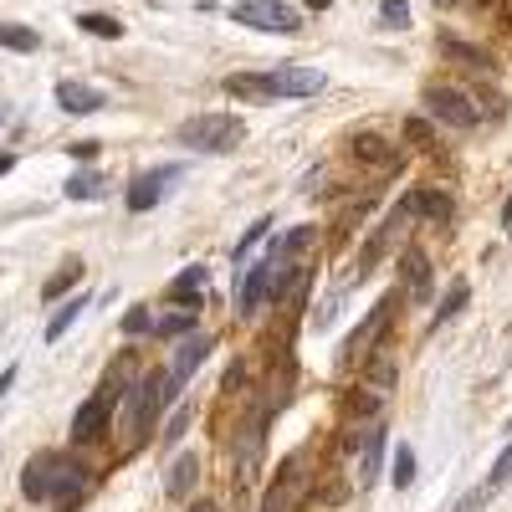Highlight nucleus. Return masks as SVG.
Returning <instances> with one entry per match:
<instances>
[{"instance_id":"nucleus-36","label":"nucleus","mask_w":512,"mask_h":512,"mask_svg":"<svg viewBox=\"0 0 512 512\" xmlns=\"http://www.w3.org/2000/svg\"><path fill=\"white\" fill-rule=\"evenodd\" d=\"M512 482V441H507V451L497 456V466H492V487H507Z\"/></svg>"},{"instance_id":"nucleus-25","label":"nucleus","mask_w":512,"mask_h":512,"mask_svg":"<svg viewBox=\"0 0 512 512\" xmlns=\"http://www.w3.org/2000/svg\"><path fill=\"white\" fill-rule=\"evenodd\" d=\"M82 308H88V297H67V308H57V313H52V323H47V344H57V338L82 318Z\"/></svg>"},{"instance_id":"nucleus-14","label":"nucleus","mask_w":512,"mask_h":512,"mask_svg":"<svg viewBox=\"0 0 512 512\" xmlns=\"http://www.w3.org/2000/svg\"><path fill=\"white\" fill-rule=\"evenodd\" d=\"M139 379V359H134V349H128V354H118L113 359V369L103 374V384H98V395L118 410V400H123V390H128V384H134Z\"/></svg>"},{"instance_id":"nucleus-9","label":"nucleus","mask_w":512,"mask_h":512,"mask_svg":"<svg viewBox=\"0 0 512 512\" xmlns=\"http://www.w3.org/2000/svg\"><path fill=\"white\" fill-rule=\"evenodd\" d=\"M390 308H395V297H384V303H374V313L349 333V344H344V364H364V354L374 349V338L384 333V323H390Z\"/></svg>"},{"instance_id":"nucleus-17","label":"nucleus","mask_w":512,"mask_h":512,"mask_svg":"<svg viewBox=\"0 0 512 512\" xmlns=\"http://www.w3.org/2000/svg\"><path fill=\"white\" fill-rule=\"evenodd\" d=\"M364 359H369V364H364V374H369V390H374V395H384V390L395 384V344H374Z\"/></svg>"},{"instance_id":"nucleus-21","label":"nucleus","mask_w":512,"mask_h":512,"mask_svg":"<svg viewBox=\"0 0 512 512\" xmlns=\"http://www.w3.org/2000/svg\"><path fill=\"white\" fill-rule=\"evenodd\" d=\"M400 205L410 210V216H425V221H451V200L441 190H410Z\"/></svg>"},{"instance_id":"nucleus-41","label":"nucleus","mask_w":512,"mask_h":512,"mask_svg":"<svg viewBox=\"0 0 512 512\" xmlns=\"http://www.w3.org/2000/svg\"><path fill=\"white\" fill-rule=\"evenodd\" d=\"M190 512H221L216 502H190Z\"/></svg>"},{"instance_id":"nucleus-10","label":"nucleus","mask_w":512,"mask_h":512,"mask_svg":"<svg viewBox=\"0 0 512 512\" xmlns=\"http://www.w3.org/2000/svg\"><path fill=\"white\" fill-rule=\"evenodd\" d=\"M267 77H272V98H313V93H323L318 67H277Z\"/></svg>"},{"instance_id":"nucleus-22","label":"nucleus","mask_w":512,"mask_h":512,"mask_svg":"<svg viewBox=\"0 0 512 512\" xmlns=\"http://www.w3.org/2000/svg\"><path fill=\"white\" fill-rule=\"evenodd\" d=\"M262 303H267V256H262V262L246 272V282H241V313H256Z\"/></svg>"},{"instance_id":"nucleus-40","label":"nucleus","mask_w":512,"mask_h":512,"mask_svg":"<svg viewBox=\"0 0 512 512\" xmlns=\"http://www.w3.org/2000/svg\"><path fill=\"white\" fill-rule=\"evenodd\" d=\"M11 169H16V154H6V149H0V175H11Z\"/></svg>"},{"instance_id":"nucleus-43","label":"nucleus","mask_w":512,"mask_h":512,"mask_svg":"<svg viewBox=\"0 0 512 512\" xmlns=\"http://www.w3.org/2000/svg\"><path fill=\"white\" fill-rule=\"evenodd\" d=\"M308 6H313V11H328V6H333V0H308Z\"/></svg>"},{"instance_id":"nucleus-16","label":"nucleus","mask_w":512,"mask_h":512,"mask_svg":"<svg viewBox=\"0 0 512 512\" xmlns=\"http://www.w3.org/2000/svg\"><path fill=\"white\" fill-rule=\"evenodd\" d=\"M226 98H236V103H272V77L267 72H231L226 77Z\"/></svg>"},{"instance_id":"nucleus-33","label":"nucleus","mask_w":512,"mask_h":512,"mask_svg":"<svg viewBox=\"0 0 512 512\" xmlns=\"http://www.w3.org/2000/svg\"><path fill=\"white\" fill-rule=\"evenodd\" d=\"M190 420H195V410H190V405H180V410H175V420H169V431H164V446H175V441L190 431Z\"/></svg>"},{"instance_id":"nucleus-1","label":"nucleus","mask_w":512,"mask_h":512,"mask_svg":"<svg viewBox=\"0 0 512 512\" xmlns=\"http://www.w3.org/2000/svg\"><path fill=\"white\" fill-rule=\"evenodd\" d=\"M21 497L57 502L62 512H72L82 497H88V466L62 456V451H41V456L26 461V472H21Z\"/></svg>"},{"instance_id":"nucleus-18","label":"nucleus","mask_w":512,"mask_h":512,"mask_svg":"<svg viewBox=\"0 0 512 512\" xmlns=\"http://www.w3.org/2000/svg\"><path fill=\"white\" fill-rule=\"evenodd\" d=\"M195 482H200V456H195V451H190V456H175V461H169V477H164V492L175 497V502H185Z\"/></svg>"},{"instance_id":"nucleus-19","label":"nucleus","mask_w":512,"mask_h":512,"mask_svg":"<svg viewBox=\"0 0 512 512\" xmlns=\"http://www.w3.org/2000/svg\"><path fill=\"white\" fill-rule=\"evenodd\" d=\"M349 154L364 159V164H374V169H395V164H400L395 144H384V139H374V134H354V139H349Z\"/></svg>"},{"instance_id":"nucleus-2","label":"nucleus","mask_w":512,"mask_h":512,"mask_svg":"<svg viewBox=\"0 0 512 512\" xmlns=\"http://www.w3.org/2000/svg\"><path fill=\"white\" fill-rule=\"evenodd\" d=\"M246 139V123L231 113H195L180 123V144H190L195 154H231Z\"/></svg>"},{"instance_id":"nucleus-11","label":"nucleus","mask_w":512,"mask_h":512,"mask_svg":"<svg viewBox=\"0 0 512 512\" xmlns=\"http://www.w3.org/2000/svg\"><path fill=\"white\" fill-rule=\"evenodd\" d=\"M108 415H113V405H108L103 395L82 400V405H77V415H72V441H77V446H93V441L108 431Z\"/></svg>"},{"instance_id":"nucleus-15","label":"nucleus","mask_w":512,"mask_h":512,"mask_svg":"<svg viewBox=\"0 0 512 512\" xmlns=\"http://www.w3.org/2000/svg\"><path fill=\"white\" fill-rule=\"evenodd\" d=\"M384 472V425H369L364 431V446H359V487H374Z\"/></svg>"},{"instance_id":"nucleus-38","label":"nucleus","mask_w":512,"mask_h":512,"mask_svg":"<svg viewBox=\"0 0 512 512\" xmlns=\"http://www.w3.org/2000/svg\"><path fill=\"white\" fill-rule=\"evenodd\" d=\"M72 154H77V159H93V154H98V144H93V139H82V144H72Z\"/></svg>"},{"instance_id":"nucleus-39","label":"nucleus","mask_w":512,"mask_h":512,"mask_svg":"<svg viewBox=\"0 0 512 512\" xmlns=\"http://www.w3.org/2000/svg\"><path fill=\"white\" fill-rule=\"evenodd\" d=\"M11 384H16V364H11L6 374H0V400H6V390H11Z\"/></svg>"},{"instance_id":"nucleus-7","label":"nucleus","mask_w":512,"mask_h":512,"mask_svg":"<svg viewBox=\"0 0 512 512\" xmlns=\"http://www.w3.org/2000/svg\"><path fill=\"white\" fill-rule=\"evenodd\" d=\"M180 175H185L180 164H159V169H149V175H139L134 185H128V195H123V200H128V210H134V216H144V210H154V205H159V200L169 195V185H175Z\"/></svg>"},{"instance_id":"nucleus-6","label":"nucleus","mask_w":512,"mask_h":512,"mask_svg":"<svg viewBox=\"0 0 512 512\" xmlns=\"http://www.w3.org/2000/svg\"><path fill=\"white\" fill-rule=\"evenodd\" d=\"M210 349H216V338H205V333H185V338H180V349H175V369L164 374V395H169V400H175V395H180V384H185L205 359H210Z\"/></svg>"},{"instance_id":"nucleus-42","label":"nucleus","mask_w":512,"mask_h":512,"mask_svg":"<svg viewBox=\"0 0 512 512\" xmlns=\"http://www.w3.org/2000/svg\"><path fill=\"white\" fill-rule=\"evenodd\" d=\"M502 221H507V231H512V200L502 205Z\"/></svg>"},{"instance_id":"nucleus-35","label":"nucleus","mask_w":512,"mask_h":512,"mask_svg":"<svg viewBox=\"0 0 512 512\" xmlns=\"http://www.w3.org/2000/svg\"><path fill=\"white\" fill-rule=\"evenodd\" d=\"M149 328H154L149 308H128V313H123V333H128V338H134V333H149Z\"/></svg>"},{"instance_id":"nucleus-30","label":"nucleus","mask_w":512,"mask_h":512,"mask_svg":"<svg viewBox=\"0 0 512 512\" xmlns=\"http://www.w3.org/2000/svg\"><path fill=\"white\" fill-rule=\"evenodd\" d=\"M390 477H395V487H410V482H415V451H410L405 441L395 446V472H390Z\"/></svg>"},{"instance_id":"nucleus-4","label":"nucleus","mask_w":512,"mask_h":512,"mask_svg":"<svg viewBox=\"0 0 512 512\" xmlns=\"http://www.w3.org/2000/svg\"><path fill=\"white\" fill-rule=\"evenodd\" d=\"M231 21H241V26H251V31H277V36H297V31H303L297 11L282 6V0H236Z\"/></svg>"},{"instance_id":"nucleus-29","label":"nucleus","mask_w":512,"mask_h":512,"mask_svg":"<svg viewBox=\"0 0 512 512\" xmlns=\"http://www.w3.org/2000/svg\"><path fill=\"white\" fill-rule=\"evenodd\" d=\"M466 292H472V287H466V277H456V282L446 287V297H441V308H436V323H451V318L466 308Z\"/></svg>"},{"instance_id":"nucleus-8","label":"nucleus","mask_w":512,"mask_h":512,"mask_svg":"<svg viewBox=\"0 0 512 512\" xmlns=\"http://www.w3.org/2000/svg\"><path fill=\"white\" fill-rule=\"evenodd\" d=\"M425 108H431V118H441V123H451V128H472V123H477L472 98L456 93V88H431V93H425Z\"/></svg>"},{"instance_id":"nucleus-31","label":"nucleus","mask_w":512,"mask_h":512,"mask_svg":"<svg viewBox=\"0 0 512 512\" xmlns=\"http://www.w3.org/2000/svg\"><path fill=\"white\" fill-rule=\"evenodd\" d=\"M441 47H446V57H456L461 67H487V57H482V52H472V47H466V41H456V36H446Z\"/></svg>"},{"instance_id":"nucleus-44","label":"nucleus","mask_w":512,"mask_h":512,"mask_svg":"<svg viewBox=\"0 0 512 512\" xmlns=\"http://www.w3.org/2000/svg\"><path fill=\"white\" fill-rule=\"evenodd\" d=\"M436 6H451V0H436Z\"/></svg>"},{"instance_id":"nucleus-32","label":"nucleus","mask_w":512,"mask_h":512,"mask_svg":"<svg viewBox=\"0 0 512 512\" xmlns=\"http://www.w3.org/2000/svg\"><path fill=\"white\" fill-rule=\"evenodd\" d=\"M267 231H272V216H262V221H251V226H246V236H241V241H236V251H231L236 262H241V256H246V251H251L256 241H262Z\"/></svg>"},{"instance_id":"nucleus-37","label":"nucleus","mask_w":512,"mask_h":512,"mask_svg":"<svg viewBox=\"0 0 512 512\" xmlns=\"http://www.w3.org/2000/svg\"><path fill=\"white\" fill-rule=\"evenodd\" d=\"M482 502H487L482 492H466V497L456 502V512H482Z\"/></svg>"},{"instance_id":"nucleus-28","label":"nucleus","mask_w":512,"mask_h":512,"mask_svg":"<svg viewBox=\"0 0 512 512\" xmlns=\"http://www.w3.org/2000/svg\"><path fill=\"white\" fill-rule=\"evenodd\" d=\"M0 47H11V52H36L41 36H36L31 26H6V21H0Z\"/></svg>"},{"instance_id":"nucleus-34","label":"nucleus","mask_w":512,"mask_h":512,"mask_svg":"<svg viewBox=\"0 0 512 512\" xmlns=\"http://www.w3.org/2000/svg\"><path fill=\"white\" fill-rule=\"evenodd\" d=\"M379 16H384V26H410V6H405V0H384V6H379Z\"/></svg>"},{"instance_id":"nucleus-5","label":"nucleus","mask_w":512,"mask_h":512,"mask_svg":"<svg viewBox=\"0 0 512 512\" xmlns=\"http://www.w3.org/2000/svg\"><path fill=\"white\" fill-rule=\"evenodd\" d=\"M308 451H292L287 461H282V472L272 477V492H267V502H262V512H297V502H303V492H308Z\"/></svg>"},{"instance_id":"nucleus-45","label":"nucleus","mask_w":512,"mask_h":512,"mask_svg":"<svg viewBox=\"0 0 512 512\" xmlns=\"http://www.w3.org/2000/svg\"><path fill=\"white\" fill-rule=\"evenodd\" d=\"M507 431H512V420H507Z\"/></svg>"},{"instance_id":"nucleus-12","label":"nucleus","mask_w":512,"mask_h":512,"mask_svg":"<svg viewBox=\"0 0 512 512\" xmlns=\"http://www.w3.org/2000/svg\"><path fill=\"white\" fill-rule=\"evenodd\" d=\"M57 103H62V113H77V118H88V113H98L108 98L93 88V82H77V77H62L57 82Z\"/></svg>"},{"instance_id":"nucleus-23","label":"nucleus","mask_w":512,"mask_h":512,"mask_svg":"<svg viewBox=\"0 0 512 512\" xmlns=\"http://www.w3.org/2000/svg\"><path fill=\"white\" fill-rule=\"evenodd\" d=\"M103 195H108V180L93 175V169H77L67 180V200H103Z\"/></svg>"},{"instance_id":"nucleus-3","label":"nucleus","mask_w":512,"mask_h":512,"mask_svg":"<svg viewBox=\"0 0 512 512\" xmlns=\"http://www.w3.org/2000/svg\"><path fill=\"white\" fill-rule=\"evenodd\" d=\"M169 395H164V374H139L134 384L123 390V431H128V446H139L144 441V431L154 425V410L164 405Z\"/></svg>"},{"instance_id":"nucleus-13","label":"nucleus","mask_w":512,"mask_h":512,"mask_svg":"<svg viewBox=\"0 0 512 512\" xmlns=\"http://www.w3.org/2000/svg\"><path fill=\"white\" fill-rule=\"evenodd\" d=\"M400 272H405V292H410V303H431V262H425V251L410 246L400 256Z\"/></svg>"},{"instance_id":"nucleus-26","label":"nucleus","mask_w":512,"mask_h":512,"mask_svg":"<svg viewBox=\"0 0 512 512\" xmlns=\"http://www.w3.org/2000/svg\"><path fill=\"white\" fill-rule=\"evenodd\" d=\"M190 328H195V308H180V313L154 318V328H149V333H159V338H185Z\"/></svg>"},{"instance_id":"nucleus-24","label":"nucleus","mask_w":512,"mask_h":512,"mask_svg":"<svg viewBox=\"0 0 512 512\" xmlns=\"http://www.w3.org/2000/svg\"><path fill=\"white\" fill-rule=\"evenodd\" d=\"M82 272H88V267H82L77 256H72V262H62V272H57V277H47V287H41V297H47V303H57L62 292H72V287L82 282Z\"/></svg>"},{"instance_id":"nucleus-20","label":"nucleus","mask_w":512,"mask_h":512,"mask_svg":"<svg viewBox=\"0 0 512 512\" xmlns=\"http://www.w3.org/2000/svg\"><path fill=\"white\" fill-rule=\"evenodd\" d=\"M205 282H210V272H205V267H185L175 282L164 287V297H169V303H190V308H200V292H205Z\"/></svg>"},{"instance_id":"nucleus-27","label":"nucleus","mask_w":512,"mask_h":512,"mask_svg":"<svg viewBox=\"0 0 512 512\" xmlns=\"http://www.w3.org/2000/svg\"><path fill=\"white\" fill-rule=\"evenodd\" d=\"M77 26L88 31V36H108V41H118V36H123V21H113V16H103V11H82V16H77Z\"/></svg>"}]
</instances>
